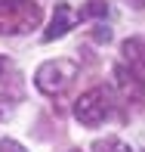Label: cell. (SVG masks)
Returning <instances> with one entry per match:
<instances>
[{
    "mask_svg": "<svg viewBox=\"0 0 145 152\" xmlns=\"http://www.w3.org/2000/svg\"><path fill=\"white\" fill-rule=\"evenodd\" d=\"M43 10L34 0H0V34H25L37 28Z\"/></svg>",
    "mask_w": 145,
    "mask_h": 152,
    "instance_id": "6da1fadb",
    "label": "cell"
},
{
    "mask_svg": "<svg viewBox=\"0 0 145 152\" xmlns=\"http://www.w3.org/2000/svg\"><path fill=\"white\" fill-rule=\"evenodd\" d=\"M77 78V62L71 59H50L43 65H37L34 72V87L43 96H59L71 81Z\"/></svg>",
    "mask_w": 145,
    "mask_h": 152,
    "instance_id": "7a4b0ae2",
    "label": "cell"
},
{
    "mask_svg": "<svg viewBox=\"0 0 145 152\" xmlns=\"http://www.w3.org/2000/svg\"><path fill=\"white\" fill-rule=\"evenodd\" d=\"M111 106L114 102H111V90L108 87H89L74 102V118L80 124H87V127H99L111 115Z\"/></svg>",
    "mask_w": 145,
    "mask_h": 152,
    "instance_id": "3957f363",
    "label": "cell"
},
{
    "mask_svg": "<svg viewBox=\"0 0 145 152\" xmlns=\"http://www.w3.org/2000/svg\"><path fill=\"white\" fill-rule=\"evenodd\" d=\"M114 78H117V87H120L123 99L145 102V78H139V75H136L133 68H127V65H117L114 68Z\"/></svg>",
    "mask_w": 145,
    "mask_h": 152,
    "instance_id": "277c9868",
    "label": "cell"
},
{
    "mask_svg": "<svg viewBox=\"0 0 145 152\" xmlns=\"http://www.w3.org/2000/svg\"><path fill=\"white\" fill-rule=\"evenodd\" d=\"M74 22H77V16L71 12V6L59 3V6H56V12H53V19H50V28L43 31V40L50 44V40H59V37H65V34L74 28Z\"/></svg>",
    "mask_w": 145,
    "mask_h": 152,
    "instance_id": "5b68a950",
    "label": "cell"
},
{
    "mask_svg": "<svg viewBox=\"0 0 145 152\" xmlns=\"http://www.w3.org/2000/svg\"><path fill=\"white\" fill-rule=\"evenodd\" d=\"M120 53H123V59L130 62V68H133L139 78H145V40L142 37L123 40V44H120Z\"/></svg>",
    "mask_w": 145,
    "mask_h": 152,
    "instance_id": "8992f818",
    "label": "cell"
},
{
    "mask_svg": "<svg viewBox=\"0 0 145 152\" xmlns=\"http://www.w3.org/2000/svg\"><path fill=\"white\" fill-rule=\"evenodd\" d=\"M105 16H108V3L105 0H89L77 12V19H105Z\"/></svg>",
    "mask_w": 145,
    "mask_h": 152,
    "instance_id": "52a82bcc",
    "label": "cell"
},
{
    "mask_svg": "<svg viewBox=\"0 0 145 152\" xmlns=\"http://www.w3.org/2000/svg\"><path fill=\"white\" fill-rule=\"evenodd\" d=\"M93 152H133L123 140H117V137H105V140H96L93 143Z\"/></svg>",
    "mask_w": 145,
    "mask_h": 152,
    "instance_id": "ba28073f",
    "label": "cell"
},
{
    "mask_svg": "<svg viewBox=\"0 0 145 152\" xmlns=\"http://www.w3.org/2000/svg\"><path fill=\"white\" fill-rule=\"evenodd\" d=\"M0 152H25V146L16 143V140H9V137H3V140H0Z\"/></svg>",
    "mask_w": 145,
    "mask_h": 152,
    "instance_id": "9c48e42d",
    "label": "cell"
},
{
    "mask_svg": "<svg viewBox=\"0 0 145 152\" xmlns=\"http://www.w3.org/2000/svg\"><path fill=\"white\" fill-rule=\"evenodd\" d=\"M93 37L99 40V44H108V40H111V31H108V28H102V25H99V28L93 31Z\"/></svg>",
    "mask_w": 145,
    "mask_h": 152,
    "instance_id": "30bf717a",
    "label": "cell"
},
{
    "mask_svg": "<svg viewBox=\"0 0 145 152\" xmlns=\"http://www.w3.org/2000/svg\"><path fill=\"white\" fill-rule=\"evenodd\" d=\"M127 3H130V6H136V10H142V6H145V0H127Z\"/></svg>",
    "mask_w": 145,
    "mask_h": 152,
    "instance_id": "8fae6325",
    "label": "cell"
},
{
    "mask_svg": "<svg viewBox=\"0 0 145 152\" xmlns=\"http://www.w3.org/2000/svg\"><path fill=\"white\" fill-rule=\"evenodd\" d=\"M3 72H6V59L0 56V78H3Z\"/></svg>",
    "mask_w": 145,
    "mask_h": 152,
    "instance_id": "7c38bea8",
    "label": "cell"
}]
</instances>
